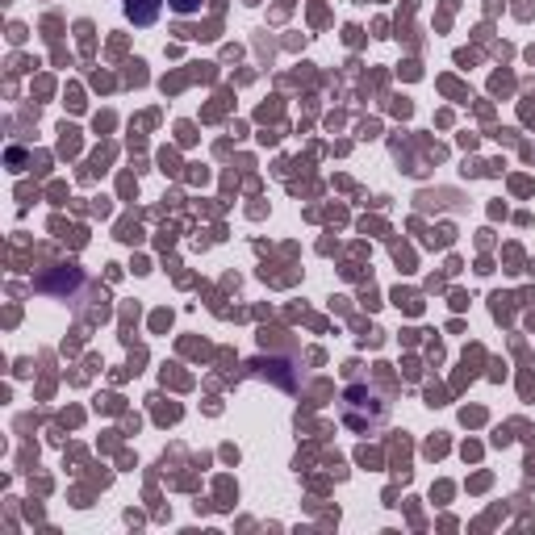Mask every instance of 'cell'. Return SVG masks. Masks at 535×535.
Instances as JSON below:
<instances>
[{
  "label": "cell",
  "instance_id": "obj_1",
  "mask_svg": "<svg viewBox=\"0 0 535 535\" xmlns=\"http://www.w3.org/2000/svg\"><path fill=\"white\" fill-rule=\"evenodd\" d=\"M126 13H130L134 26H151L159 17V0H126Z\"/></svg>",
  "mask_w": 535,
  "mask_h": 535
},
{
  "label": "cell",
  "instance_id": "obj_2",
  "mask_svg": "<svg viewBox=\"0 0 535 535\" xmlns=\"http://www.w3.org/2000/svg\"><path fill=\"white\" fill-rule=\"evenodd\" d=\"M201 5H205V0H168V9H172V13H180V17L201 13Z\"/></svg>",
  "mask_w": 535,
  "mask_h": 535
}]
</instances>
